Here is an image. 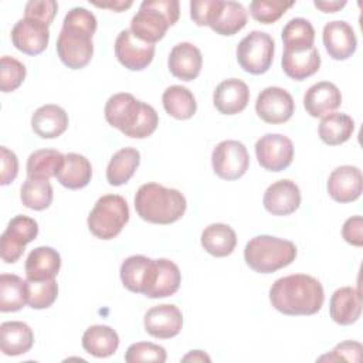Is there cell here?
Masks as SVG:
<instances>
[{
    "label": "cell",
    "mask_w": 363,
    "mask_h": 363,
    "mask_svg": "<svg viewBox=\"0 0 363 363\" xmlns=\"http://www.w3.org/2000/svg\"><path fill=\"white\" fill-rule=\"evenodd\" d=\"M58 10V3L54 0H30L24 7L26 18H33L50 26Z\"/></svg>",
    "instance_id": "cell-45"
},
{
    "label": "cell",
    "mask_w": 363,
    "mask_h": 363,
    "mask_svg": "<svg viewBox=\"0 0 363 363\" xmlns=\"http://www.w3.org/2000/svg\"><path fill=\"white\" fill-rule=\"evenodd\" d=\"M313 6L323 13H336L346 6V1H313Z\"/></svg>",
    "instance_id": "cell-49"
},
{
    "label": "cell",
    "mask_w": 363,
    "mask_h": 363,
    "mask_svg": "<svg viewBox=\"0 0 363 363\" xmlns=\"http://www.w3.org/2000/svg\"><path fill=\"white\" fill-rule=\"evenodd\" d=\"M281 64H282L284 72L289 78L295 81H303L319 71L320 54L315 45L312 48L302 50V51L284 50Z\"/></svg>",
    "instance_id": "cell-26"
},
{
    "label": "cell",
    "mask_w": 363,
    "mask_h": 363,
    "mask_svg": "<svg viewBox=\"0 0 363 363\" xmlns=\"http://www.w3.org/2000/svg\"><path fill=\"white\" fill-rule=\"evenodd\" d=\"M68 122V113L61 106L47 104L33 113L31 129L43 139H55L67 130Z\"/></svg>",
    "instance_id": "cell-24"
},
{
    "label": "cell",
    "mask_w": 363,
    "mask_h": 363,
    "mask_svg": "<svg viewBox=\"0 0 363 363\" xmlns=\"http://www.w3.org/2000/svg\"><path fill=\"white\" fill-rule=\"evenodd\" d=\"M38 235V224L27 216H16L1 234L0 255L6 264H14L23 255L26 245Z\"/></svg>",
    "instance_id": "cell-9"
},
{
    "label": "cell",
    "mask_w": 363,
    "mask_h": 363,
    "mask_svg": "<svg viewBox=\"0 0 363 363\" xmlns=\"http://www.w3.org/2000/svg\"><path fill=\"white\" fill-rule=\"evenodd\" d=\"M282 43L286 51H302L312 48L315 43V28L306 18H292L282 30Z\"/></svg>",
    "instance_id": "cell-38"
},
{
    "label": "cell",
    "mask_w": 363,
    "mask_h": 363,
    "mask_svg": "<svg viewBox=\"0 0 363 363\" xmlns=\"http://www.w3.org/2000/svg\"><path fill=\"white\" fill-rule=\"evenodd\" d=\"M48 26L33 18L18 20L11 30L13 45L27 55L41 54L48 45Z\"/></svg>",
    "instance_id": "cell-16"
},
{
    "label": "cell",
    "mask_w": 363,
    "mask_h": 363,
    "mask_svg": "<svg viewBox=\"0 0 363 363\" xmlns=\"http://www.w3.org/2000/svg\"><path fill=\"white\" fill-rule=\"evenodd\" d=\"M295 1L284 0H254L250 3V13L254 20L262 24H272L278 21Z\"/></svg>",
    "instance_id": "cell-41"
},
{
    "label": "cell",
    "mask_w": 363,
    "mask_h": 363,
    "mask_svg": "<svg viewBox=\"0 0 363 363\" xmlns=\"http://www.w3.org/2000/svg\"><path fill=\"white\" fill-rule=\"evenodd\" d=\"M214 173L223 180H237L242 177L250 166V156L244 143L238 140H223L211 153Z\"/></svg>",
    "instance_id": "cell-10"
},
{
    "label": "cell",
    "mask_w": 363,
    "mask_h": 363,
    "mask_svg": "<svg viewBox=\"0 0 363 363\" xmlns=\"http://www.w3.org/2000/svg\"><path fill=\"white\" fill-rule=\"evenodd\" d=\"M104 113L111 126L133 139H145L150 136L159 125V116L155 108L136 99L128 92H119L109 96Z\"/></svg>",
    "instance_id": "cell-3"
},
{
    "label": "cell",
    "mask_w": 363,
    "mask_h": 363,
    "mask_svg": "<svg viewBox=\"0 0 363 363\" xmlns=\"http://www.w3.org/2000/svg\"><path fill=\"white\" fill-rule=\"evenodd\" d=\"M340 105L342 94L339 88L329 81L313 84L303 95V106L312 118H323Z\"/></svg>",
    "instance_id": "cell-22"
},
{
    "label": "cell",
    "mask_w": 363,
    "mask_h": 363,
    "mask_svg": "<svg viewBox=\"0 0 363 363\" xmlns=\"http://www.w3.org/2000/svg\"><path fill=\"white\" fill-rule=\"evenodd\" d=\"M294 111L295 102L292 95L279 86L262 89L255 101V112L267 123H284L292 118Z\"/></svg>",
    "instance_id": "cell-12"
},
{
    "label": "cell",
    "mask_w": 363,
    "mask_h": 363,
    "mask_svg": "<svg viewBox=\"0 0 363 363\" xmlns=\"http://www.w3.org/2000/svg\"><path fill=\"white\" fill-rule=\"evenodd\" d=\"M27 282V305L33 309L50 308L58 295V285L52 279H26Z\"/></svg>",
    "instance_id": "cell-40"
},
{
    "label": "cell",
    "mask_w": 363,
    "mask_h": 363,
    "mask_svg": "<svg viewBox=\"0 0 363 363\" xmlns=\"http://www.w3.org/2000/svg\"><path fill=\"white\" fill-rule=\"evenodd\" d=\"M145 330L156 339H170L183 328L182 311L172 303H162L150 308L143 318Z\"/></svg>",
    "instance_id": "cell-14"
},
{
    "label": "cell",
    "mask_w": 363,
    "mask_h": 363,
    "mask_svg": "<svg viewBox=\"0 0 363 363\" xmlns=\"http://www.w3.org/2000/svg\"><path fill=\"white\" fill-rule=\"evenodd\" d=\"M61 186L69 190H78L88 186L92 177V166L89 160L79 153L64 155V162L55 174Z\"/></svg>",
    "instance_id": "cell-27"
},
{
    "label": "cell",
    "mask_w": 363,
    "mask_h": 363,
    "mask_svg": "<svg viewBox=\"0 0 363 363\" xmlns=\"http://www.w3.org/2000/svg\"><path fill=\"white\" fill-rule=\"evenodd\" d=\"M255 155L261 167L268 172H282L294 160V143L281 133H267L255 143Z\"/></svg>",
    "instance_id": "cell-11"
},
{
    "label": "cell",
    "mask_w": 363,
    "mask_h": 363,
    "mask_svg": "<svg viewBox=\"0 0 363 363\" xmlns=\"http://www.w3.org/2000/svg\"><path fill=\"white\" fill-rule=\"evenodd\" d=\"M201 247L214 257H227L230 255L237 245L235 231L223 223H214L206 227L200 237Z\"/></svg>",
    "instance_id": "cell-30"
},
{
    "label": "cell",
    "mask_w": 363,
    "mask_h": 363,
    "mask_svg": "<svg viewBox=\"0 0 363 363\" xmlns=\"http://www.w3.org/2000/svg\"><path fill=\"white\" fill-rule=\"evenodd\" d=\"M118 61L130 71L145 69L155 57V45L135 37L130 30H122L115 40Z\"/></svg>",
    "instance_id": "cell-13"
},
{
    "label": "cell",
    "mask_w": 363,
    "mask_h": 363,
    "mask_svg": "<svg viewBox=\"0 0 363 363\" xmlns=\"http://www.w3.org/2000/svg\"><path fill=\"white\" fill-rule=\"evenodd\" d=\"M164 111L174 119H190L197 111V102L193 92L182 85H170L162 95Z\"/></svg>",
    "instance_id": "cell-33"
},
{
    "label": "cell",
    "mask_w": 363,
    "mask_h": 363,
    "mask_svg": "<svg viewBox=\"0 0 363 363\" xmlns=\"http://www.w3.org/2000/svg\"><path fill=\"white\" fill-rule=\"evenodd\" d=\"M250 101V89L247 84L238 78L221 81L213 94L216 109L223 115H235L242 112Z\"/></svg>",
    "instance_id": "cell-20"
},
{
    "label": "cell",
    "mask_w": 363,
    "mask_h": 363,
    "mask_svg": "<svg viewBox=\"0 0 363 363\" xmlns=\"http://www.w3.org/2000/svg\"><path fill=\"white\" fill-rule=\"evenodd\" d=\"M129 221V207L119 194L99 197L88 216V228L99 240H112Z\"/></svg>",
    "instance_id": "cell-7"
},
{
    "label": "cell",
    "mask_w": 363,
    "mask_h": 363,
    "mask_svg": "<svg viewBox=\"0 0 363 363\" xmlns=\"http://www.w3.org/2000/svg\"><path fill=\"white\" fill-rule=\"evenodd\" d=\"M203 65L200 50L191 43L176 44L167 58V67L173 77L182 81H193L199 77Z\"/></svg>",
    "instance_id": "cell-21"
},
{
    "label": "cell",
    "mask_w": 363,
    "mask_h": 363,
    "mask_svg": "<svg viewBox=\"0 0 363 363\" xmlns=\"http://www.w3.org/2000/svg\"><path fill=\"white\" fill-rule=\"evenodd\" d=\"M140 163V153L135 147H123L113 153L106 166V180L111 186H122L130 180Z\"/></svg>",
    "instance_id": "cell-32"
},
{
    "label": "cell",
    "mask_w": 363,
    "mask_h": 363,
    "mask_svg": "<svg viewBox=\"0 0 363 363\" xmlns=\"http://www.w3.org/2000/svg\"><path fill=\"white\" fill-rule=\"evenodd\" d=\"M353 132L354 121L342 112H330L325 115L318 128L319 138L329 146H337L347 142Z\"/></svg>",
    "instance_id": "cell-31"
},
{
    "label": "cell",
    "mask_w": 363,
    "mask_h": 363,
    "mask_svg": "<svg viewBox=\"0 0 363 363\" xmlns=\"http://www.w3.org/2000/svg\"><path fill=\"white\" fill-rule=\"evenodd\" d=\"M64 162V155L55 149H40L27 159V176L33 179L55 177Z\"/></svg>",
    "instance_id": "cell-37"
},
{
    "label": "cell",
    "mask_w": 363,
    "mask_h": 363,
    "mask_svg": "<svg viewBox=\"0 0 363 363\" xmlns=\"http://www.w3.org/2000/svg\"><path fill=\"white\" fill-rule=\"evenodd\" d=\"M27 303V282L14 274L0 275V311L17 312Z\"/></svg>",
    "instance_id": "cell-36"
},
{
    "label": "cell",
    "mask_w": 363,
    "mask_h": 363,
    "mask_svg": "<svg viewBox=\"0 0 363 363\" xmlns=\"http://www.w3.org/2000/svg\"><path fill=\"white\" fill-rule=\"evenodd\" d=\"M362 352L363 347L359 342L354 340H345L339 345H336L330 353L320 356L318 360L319 362H339V360H347V362H360L362 359Z\"/></svg>",
    "instance_id": "cell-46"
},
{
    "label": "cell",
    "mask_w": 363,
    "mask_h": 363,
    "mask_svg": "<svg viewBox=\"0 0 363 363\" xmlns=\"http://www.w3.org/2000/svg\"><path fill=\"white\" fill-rule=\"evenodd\" d=\"M182 282V274L179 267L166 258L156 259V277L153 285L145 296L156 299L166 298L177 292Z\"/></svg>",
    "instance_id": "cell-34"
},
{
    "label": "cell",
    "mask_w": 363,
    "mask_h": 363,
    "mask_svg": "<svg viewBox=\"0 0 363 363\" xmlns=\"http://www.w3.org/2000/svg\"><path fill=\"white\" fill-rule=\"evenodd\" d=\"M18 173V159L14 152L6 146L0 147V184H10Z\"/></svg>",
    "instance_id": "cell-47"
},
{
    "label": "cell",
    "mask_w": 363,
    "mask_h": 363,
    "mask_svg": "<svg viewBox=\"0 0 363 363\" xmlns=\"http://www.w3.org/2000/svg\"><path fill=\"white\" fill-rule=\"evenodd\" d=\"M20 200L27 208L45 210L52 203V186L45 179L27 177L20 189Z\"/></svg>",
    "instance_id": "cell-39"
},
{
    "label": "cell",
    "mask_w": 363,
    "mask_h": 363,
    "mask_svg": "<svg viewBox=\"0 0 363 363\" xmlns=\"http://www.w3.org/2000/svg\"><path fill=\"white\" fill-rule=\"evenodd\" d=\"M322 40L326 52L336 61L350 58L357 47V38L353 28L343 20L329 21L323 27Z\"/></svg>",
    "instance_id": "cell-19"
},
{
    "label": "cell",
    "mask_w": 363,
    "mask_h": 363,
    "mask_svg": "<svg viewBox=\"0 0 363 363\" xmlns=\"http://www.w3.org/2000/svg\"><path fill=\"white\" fill-rule=\"evenodd\" d=\"M301 190L292 180L282 179L271 186L264 193V208L272 216H289L301 206Z\"/></svg>",
    "instance_id": "cell-17"
},
{
    "label": "cell",
    "mask_w": 363,
    "mask_h": 363,
    "mask_svg": "<svg viewBox=\"0 0 363 363\" xmlns=\"http://www.w3.org/2000/svg\"><path fill=\"white\" fill-rule=\"evenodd\" d=\"M61 268V257L57 250L51 247L34 248L26 259L27 279H52Z\"/></svg>",
    "instance_id": "cell-28"
},
{
    "label": "cell",
    "mask_w": 363,
    "mask_h": 363,
    "mask_svg": "<svg viewBox=\"0 0 363 363\" xmlns=\"http://www.w3.org/2000/svg\"><path fill=\"white\" fill-rule=\"evenodd\" d=\"M274 38L264 31L254 30L238 43L235 52L237 61L245 72L259 75L269 69L274 60Z\"/></svg>",
    "instance_id": "cell-8"
},
{
    "label": "cell",
    "mask_w": 363,
    "mask_h": 363,
    "mask_svg": "<svg viewBox=\"0 0 363 363\" xmlns=\"http://www.w3.org/2000/svg\"><path fill=\"white\" fill-rule=\"evenodd\" d=\"M82 347L95 357H109L119 346V336L108 325H92L82 335Z\"/></svg>",
    "instance_id": "cell-29"
},
{
    "label": "cell",
    "mask_w": 363,
    "mask_h": 363,
    "mask_svg": "<svg viewBox=\"0 0 363 363\" xmlns=\"http://www.w3.org/2000/svg\"><path fill=\"white\" fill-rule=\"evenodd\" d=\"M325 301L322 284L306 274H294L277 279L269 288V302L281 313L315 315Z\"/></svg>",
    "instance_id": "cell-2"
},
{
    "label": "cell",
    "mask_w": 363,
    "mask_h": 363,
    "mask_svg": "<svg viewBox=\"0 0 363 363\" xmlns=\"http://www.w3.org/2000/svg\"><path fill=\"white\" fill-rule=\"evenodd\" d=\"M248 14L238 1H223L210 28L220 35H234L247 24Z\"/></svg>",
    "instance_id": "cell-35"
},
{
    "label": "cell",
    "mask_w": 363,
    "mask_h": 363,
    "mask_svg": "<svg viewBox=\"0 0 363 363\" xmlns=\"http://www.w3.org/2000/svg\"><path fill=\"white\" fill-rule=\"evenodd\" d=\"M27 69L14 57L4 55L0 61V89L1 92L16 91L26 79Z\"/></svg>",
    "instance_id": "cell-42"
},
{
    "label": "cell",
    "mask_w": 363,
    "mask_h": 363,
    "mask_svg": "<svg viewBox=\"0 0 363 363\" xmlns=\"http://www.w3.org/2000/svg\"><path fill=\"white\" fill-rule=\"evenodd\" d=\"M167 354L164 347L150 343V342H138L128 347L125 353V362L128 363H139V362H166Z\"/></svg>",
    "instance_id": "cell-43"
},
{
    "label": "cell",
    "mask_w": 363,
    "mask_h": 363,
    "mask_svg": "<svg viewBox=\"0 0 363 363\" xmlns=\"http://www.w3.org/2000/svg\"><path fill=\"white\" fill-rule=\"evenodd\" d=\"M182 362H211V359L201 350H191L182 357Z\"/></svg>",
    "instance_id": "cell-50"
},
{
    "label": "cell",
    "mask_w": 363,
    "mask_h": 363,
    "mask_svg": "<svg viewBox=\"0 0 363 363\" xmlns=\"http://www.w3.org/2000/svg\"><path fill=\"white\" fill-rule=\"evenodd\" d=\"M329 313L333 322L342 326L354 323L362 313V295L359 288L343 286L333 292L329 302Z\"/></svg>",
    "instance_id": "cell-23"
},
{
    "label": "cell",
    "mask_w": 363,
    "mask_h": 363,
    "mask_svg": "<svg viewBox=\"0 0 363 363\" xmlns=\"http://www.w3.org/2000/svg\"><path fill=\"white\" fill-rule=\"evenodd\" d=\"M179 16L180 7L176 0H145L130 20V31L139 40L155 44L177 23Z\"/></svg>",
    "instance_id": "cell-5"
},
{
    "label": "cell",
    "mask_w": 363,
    "mask_h": 363,
    "mask_svg": "<svg viewBox=\"0 0 363 363\" xmlns=\"http://www.w3.org/2000/svg\"><path fill=\"white\" fill-rule=\"evenodd\" d=\"M296 258V245L272 235H257L244 248L247 265L258 274H272L292 264Z\"/></svg>",
    "instance_id": "cell-6"
},
{
    "label": "cell",
    "mask_w": 363,
    "mask_h": 363,
    "mask_svg": "<svg viewBox=\"0 0 363 363\" xmlns=\"http://www.w3.org/2000/svg\"><path fill=\"white\" fill-rule=\"evenodd\" d=\"M119 274L126 289L146 295L156 277V259L145 255H130L122 262Z\"/></svg>",
    "instance_id": "cell-15"
},
{
    "label": "cell",
    "mask_w": 363,
    "mask_h": 363,
    "mask_svg": "<svg viewBox=\"0 0 363 363\" xmlns=\"http://www.w3.org/2000/svg\"><path fill=\"white\" fill-rule=\"evenodd\" d=\"M223 0H191L190 1V17L191 20L203 27L211 26Z\"/></svg>",
    "instance_id": "cell-44"
},
{
    "label": "cell",
    "mask_w": 363,
    "mask_h": 363,
    "mask_svg": "<svg viewBox=\"0 0 363 363\" xmlns=\"http://www.w3.org/2000/svg\"><path fill=\"white\" fill-rule=\"evenodd\" d=\"M96 27V17L84 7H74L65 14L57 40V52L64 65L71 69H81L89 64Z\"/></svg>",
    "instance_id": "cell-1"
},
{
    "label": "cell",
    "mask_w": 363,
    "mask_h": 363,
    "mask_svg": "<svg viewBox=\"0 0 363 363\" xmlns=\"http://www.w3.org/2000/svg\"><path fill=\"white\" fill-rule=\"evenodd\" d=\"M34 345L31 328L20 320H9L0 325V349L6 356L27 353Z\"/></svg>",
    "instance_id": "cell-25"
},
{
    "label": "cell",
    "mask_w": 363,
    "mask_h": 363,
    "mask_svg": "<svg viewBox=\"0 0 363 363\" xmlns=\"http://www.w3.org/2000/svg\"><path fill=\"white\" fill-rule=\"evenodd\" d=\"M186 208V197L179 190L157 183L142 184L135 196L138 216L152 224H172L184 216Z\"/></svg>",
    "instance_id": "cell-4"
},
{
    "label": "cell",
    "mask_w": 363,
    "mask_h": 363,
    "mask_svg": "<svg viewBox=\"0 0 363 363\" xmlns=\"http://www.w3.org/2000/svg\"><path fill=\"white\" fill-rule=\"evenodd\" d=\"M96 7H102V9H111L115 11H122L125 9H129L132 6V1H113V3H94Z\"/></svg>",
    "instance_id": "cell-51"
},
{
    "label": "cell",
    "mask_w": 363,
    "mask_h": 363,
    "mask_svg": "<svg viewBox=\"0 0 363 363\" xmlns=\"http://www.w3.org/2000/svg\"><path fill=\"white\" fill-rule=\"evenodd\" d=\"M343 240L354 247L363 245V218L360 216H353L347 218L342 227Z\"/></svg>",
    "instance_id": "cell-48"
},
{
    "label": "cell",
    "mask_w": 363,
    "mask_h": 363,
    "mask_svg": "<svg viewBox=\"0 0 363 363\" xmlns=\"http://www.w3.org/2000/svg\"><path fill=\"white\" fill-rule=\"evenodd\" d=\"M363 177L359 167L343 164L336 167L328 179V193L337 203H352L362 194Z\"/></svg>",
    "instance_id": "cell-18"
}]
</instances>
